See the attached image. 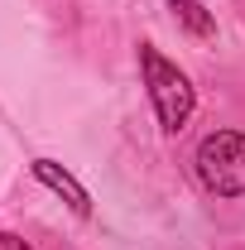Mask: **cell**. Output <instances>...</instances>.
Segmentation results:
<instances>
[{
	"mask_svg": "<svg viewBox=\"0 0 245 250\" xmlns=\"http://www.w3.org/2000/svg\"><path fill=\"white\" fill-rule=\"evenodd\" d=\"M140 72H144V87H149V101H154V116L163 125V135H178L197 111V92H192L187 72L178 62H168L154 43H140Z\"/></svg>",
	"mask_w": 245,
	"mask_h": 250,
	"instance_id": "1",
	"label": "cell"
},
{
	"mask_svg": "<svg viewBox=\"0 0 245 250\" xmlns=\"http://www.w3.org/2000/svg\"><path fill=\"white\" fill-rule=\"evenodd\" d=\"M192 168H197V183L212 197H245V135L241 130L202 135V145L192 154Z\"/></svg>",
	"mask_w": 245,
	"mask_h": 250,
	"instance_id": "2",
	"label": "cell"
},
{
	"mask_svg": "<svg viewBox=\"0 0 245 250\" xmlns=\"http://www.w3.org/2000/svg\"><path fill=\"white\" fill-rule=\"evenodd\" d=\"M34 178H39L43 188H53L58 197H67V207H72L77 217H87V212H92V197H87V188L77 183L67 168H58L53 159H34Z\"/></svg>",
	"mask_w": 245,
	"mask_h": 250,
	"instance_id": "3",
	"label": "cell"
},
{
	"mask_svg": "<svg viewBox=\"0 0 245 250\" xmlns=\"http://www.w3.org/2000/svg\"><path fill=\"white\" fill-rule=\"evenodd\" d=\"M168 10L187 24V34H197V39H212V34H216V20L197 5V0H168Z\"/></svg>",
	"mask_w": 245,
	"mask_h": 250,
	"instance_id": "4",
	"label": "cell"
},
{
	"mask_svg": "<svg viewBox=\"0 0 245 250\" xmlns=\"http://www.w3.org/2000/svg\"><path fill=\"white\" fill-rule=\"evenodd\" d=\"M0 250H34L24 236H15V231H0Z\"/></svg>",
	"mask_w": 245,
	"mask_h": 250,
	"instance_id": "5",
	"label": "cell"
}]
</instances>
